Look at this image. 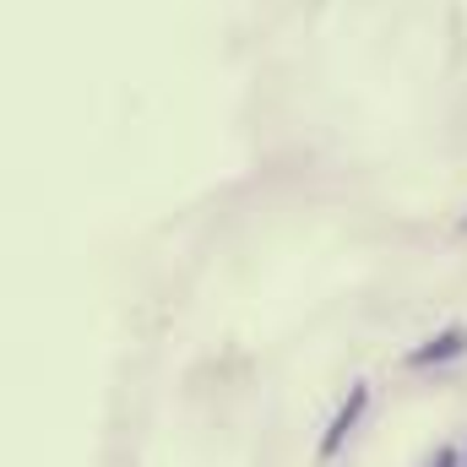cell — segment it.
<instances>
[{
  "label": "cell",
  "mask_w": 467,
  "mask_h": 467,
  "mask_svg": "<svg viewBox=\"0 0 467 467\" xmlns=\"http://www.w3.org/2000/svg\"><path fill=\"white\" fill-rule=\"evenodd\" d=\"M358 413H364V391H353L348 402H343V413L332 419V430H327V441H321V457H332V451L348 441V430H353V419H358Z\"/></svg>",
  "instance_id": "cell-1"
},
{
  "label": "cell",
  "mask_w": 467,
  "mask_h": 467,
  "mask_svg": "<svg viewBox=\"0 0 467 467\" xmlns=\"http://www.w3.org/2000/svg\"><path fill=\"white\" fill-rule=\"evenodd\" d=\"M462 332H446V337H435V343H424V348L413 353V364H435V358H451V353H462Z\"/></svg>",
  "instance_id": "cell-2"
},
{
  "label": "cell",
  "mask_w": 467,
  "mask_h": 467,
  "mask_svg": "<svg viewBox=\"0 0 467 467\" xmlns=\"http://www.w3.org/2000/svg\"><path fill=\"white\" fill-rule=\"evenodd\" d=\"M435 467H457V457H451V451H441V457H435Z\"/></svg>",
  "instance_id": "cell-3"
}]
</instances>
